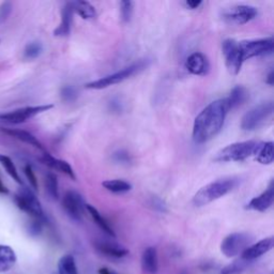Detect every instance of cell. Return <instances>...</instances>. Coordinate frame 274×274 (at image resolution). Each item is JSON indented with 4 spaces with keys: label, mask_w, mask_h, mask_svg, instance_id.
I'll return each instance as SVG.
<instances>
[{
    "label": "cell",
    "mask_w": 274,
    "mask_h": 274,
    "mask_svg": "<svg viewBox=\"0 0 274 274\" xmlns=\"http://www.w3.org/2000/svg\"><path fill=\"white\" fill-rule=\"evenodd\" d=\"M60 96L65 102H73L77 98V91L74 87L65 86L60 91Z\"/></svg>",
    "instance_id": "obj_33"
},
{
    "label": "cell",
    "mask_w": 274,
    "mask_h": 274,
    "mask_svg": "<svg viewBox=\"0 0 274 274\" xmlns=\"http://www.w3.org/2000/svg\"><path fill=\"white\" fill-rule=\"evenodd\" d=\"M99 274H113V270L108 269L106 267H103V268L99 269Z\"/></svg>",
    "instance_id": "obj_40"
},
{
    "label": "cell",
    "mask_w": 274,
    "mask_h": 274,
    "mask_svg": "<svg viewBox=\"0 0 274 274\" xmlns=\"http://www.w3.org/2000/svg\"><path fill=\"white\" fill-rule=\"evenodd\" d=\"M102 186L109 192H112V193L115 194H122V193H126V192H129L132 190V186L129 184V182H126L124 180H120V179H114V180H106L104 181Z\"/></svg>",
    "instance_id": "obj_26"
},
{
    "label": "cell",
    "mask_w": 274,
    "mask_h": 274,
    "mask_svg": "<svg viewBox=\"0 0 274 274\" xmlns=\"http://www.w3.org/2000/svg\"><path fill=\"white\" fill-rule=\"evenodd\" d=\"M24 170H25V175H26L27 179L29 180L31 187L34 190H38V180H36V177L34 175V171H33L32 167L30 165H26Z\"/></svg>",
    "instance_id": "obj_34"
},
{
    "label": "cell",
    "mask_w": 274,
    "mask_h": 274,
    "mask_svg": "<svg viewBox=\"0 0 274 274\" xmlns=\"http://www.w3.org/2000/svg\"><path fill=\"white\" fill-rule=\"evenodd\" d=\"M240 50L244 61L260 56H267L271 55L274 50V40L272 36L258 40H249L239 42Z\"/></svg>",
    "instance_id": "obj_8"
},
{
    "label": "cell",
    "mask_w": 274,
    "mask_h": 274,
    "mask_svg": "<svg viewBox=\"0 0 274 274\" xmlns=\"http://www.w3.org/2000/svg\"><path fill=\"white\" fill-rule=\"evenodd\" d=\"M0 164H2L4 168L6 169V171L9 173V175H10V177L13 180H15L17 182V184H20V185L23 184V181H22L20 175H18V171L14 165V163L10 158L7 157V155H5V154H0Z\"/></svg>",
    "instance_id": "obj_28"
},
{
    "label": "cell",
    "mask_w": 274,
    "mask_h": 274,
    "mask_svg": "<svg viewBox=\"0 0 274 274\" xmlns=\"http://www.w3.org/2000/svg\"><path fill=\"white\" fill-rule=\"evenodd\" d=\"M53 274H58V273H57V272H54V273H53Z\"/></svg>",
    "instance_id": "obj_43"
},
{
    "label": "cell",
    "mask_w": 274,
    "mask_h": 274,
    "mask_svg": "<svg viewBox=\"0 0 274 274\" xmlns=\"http://www.w3.org/2000/svg\"><path fill=\"white\" fill-rule=\"evenodd\" d=\"M73 6L72 3H68L62 10V18L61 24L54 31L56 36H68L71 32V27L73 22Z\"/></svg>",
    "instance_id": "obj_19"
},
{
    "label": "cell",
    "mask_w": 274,
    "mask_h": 274,
    "mask_svg": "<svg viewBox=\"0 0 274 274\" xmlns=\"http://www.w3.org/2000/svg\"><path fill=\"white\" fill-rule=\"evenodd\" d=\"M53 107H54L53 104H48L18 108L13 112L0 115V122H5L9 124H20L30 120L31 118L38 116L39 114L50 111Z\"/></svg>",
    "instance_id": "obj_9"
},
{
    "label": "cell",
    "mask_w": 274,
    "mask_h": 274,
    "mask_svg": "<svg viewBox=\"0 0 274 274\" xmlns=\"http://www.w3.org/2000/svg\"><path fill=\"white\" fill-rule=\"evenodd\" d=\"M273 200H274V187L273 181H271L267 190L262 192L259 196L254 197L251 202L246 205L245 208L248 210H253V211L264 212L272 206Z\"/></svg>",
    "instance_id": "obj_15"
},
{
    "label": "cell",
    "mask_w": 274,
    "mask_h": 274,
    "mask_svg": "<svg viewBox=\"0 0 274 274\" xmlns=\"http://www.w3.org/2000/svg\"><path fill=\"white\" fill-rule=\"evenodd\" d=\"M274 246V239L273 237L269 238H264L256 243L250 245L248 249H245L241 254V259L251 262L255 259H258L259 257L263 256L264 254L270 252Z\"/></svg>",
    "instance_id": "obj_13"
},
{
    "label": "cell",
    "mask_w": 274,
    "mask_h": 274,
    "mask_svg": "<svg viewBox=\"0 0 274 274\" xmlns=\"http://www.w3.org/2000/svg\"><path fill=\"white\" fill-rule=\"evenodd\" d=\"M257 14L258 11L255 7L240 5L228 9V10L224 12L223 16L228 23L235 25H243L254 20V18L257 16Z\"/></svg>",
    "instance_id": "obj_11"
},
{
    "label": "cell",
    "mask_w": 274,
    "mask_h": 274,
    "mask_svg": "<svg viewBox=\"0 0 274 274\" xmlns=\"http://www.w3.org/2000/svg\"><path fill=\"white\" fill-rule=\"evenodd\" d=\"M203 2L202 0H189V2L186 3V6L192 10H195V9H198L200 6H202Z\"/></svg>",
    "instance_id": "obj_38"
},
{
    "label": "cell",
    "mask_w": 274,
    "mask_h": 274,
    "mask_svg": "<svg viewBox=\"0 0 274 274\" xmlns=\"http://www.w3.org/2000/svg\"><path fill=\"white\" fill-rule=\"evenodd\" d=\"M4 133L10 135L14 139L21 141L23 143L28 144L30 146H33L36 149H39L41 151H44V147L42 146V144L36 140V137H34L31 133L27 132V131H23V130H16V129H4L3 130Z\"/></svg>",
    "instance_id": "obj_20"
},
{
    "label": "cell",
    "mask_w": 274,
    "mask_h": 274,
    "mask_svg": "<svg viewBox=\"0 0 274 274\" xmlns=\"http://www.w3.org/2000/svg\"><path fill=\"white\" fill-rule=\"evenodd\" d=\"M266 81H267V84H268V85H270V86L273 85V83H274V72H273V71H271V72L269 73L268 76H267Z\"/></svg>",
    "instance_id": "obj_39"
},
{
    "label": "cell",
    "mask_w": 274,
    "mask_h": 274,
    "mask_svg": "<svg viewBox=\"0 0 274 274\" xmlns=\"http://www.w3.org/2000/svg\"><path fill=\"white\" fill-rule=\"evenodd\" d=\"M58 274H78L77 266L72 255H65L58 261Z\"/></svg>",
    "instance_id": "obj_27"
},
{
    "label": "cell",
    "mask_w": 274,
    "mask_h": 274,
    "mask_svg": "<svg viewBox=\"0 0 274 274\" xmlns=\"http://www.w3.org/2000/svg\"><path fill=\"white\" fill-rule=\"evenodd\" d=\"M41 162L43 164H45L47 166H49V167H51V168H53L55 170H58V171H60L62 173H65V175H67L72 180L76 179L74 170H73L72 166L66 161L54 158L49 153H44L43 157L41 158Z\"/></svg>",
    "instance_id": "obj_17"
},
{
    "label": "cell",
    "mask_w": 274,
    "mask_h": 274,
    "mask_svg": "<svg viewBox=\"0 0 274 274\" xmlns=\"http://www.w3.org/2000/svg\"><path fill=\"white\" fill-rule=\"evenodd\" d=\"M248 98H249V93H248V90H246V88H244L243 86H236L231 91L228 98H225V99L231 111V109H234L236 107L240 106L241 104H243Z\"/></svg>",
    "instance_id": "obj_22"
},
{
    "label": "cell",
    "mask_w": 274,
    "mask_h": 274,
    "mask_svg": "<svg viewBox=\"0 0 274 274\" xmlns=\"http://www.w3.org/2000/svg\"><path fill=\"white\" fill-rule=\"evenodd\" d=\"M11 11H12L11 3H4L0 6V24L7 21V18L10 15Z\"/></svg>",
    "instance_id": "obj_35"
},
{
    "label": "cell",
    "mask_w": 274,
    "mask_h": 274,
    "mask_svg": "<svg viewBox=\"0 0 274 274\" xmlns=\"http://www.w3.org/2000/svg\"><path fill=\"white\" fill-rule=\"evenodd\" d=\"M14 202L22 211L32 216L34 220L43 221L45 218L40 202L29 189L23 188L18 190L14 197Z\"/></svg>",
    "instance_id": "obj_6"
},
{
    "label": "cell",
    "mask_w": 274,
    "mask_h": 274,
    "mask_svg": "<svg viewBox=\"0 0 274 274\" xmlns=\"http://www.w3.org/2000/svg\"><path fill=\"white\" fill-rule=\"evenodd\" d=\"M45 188L49 195L53 199H58L59 197V191H58V180L57 177L52 172H49L47 177H45Z\"/></svg>",
    "instance_id": "obj_29"
},
{
    "label": "cell",
    "mask_w": 274,
    "mask_h": 274,
    "mask_svg": "<svg viewBox=\"0 0 274 274\" xmlns=\"http://www.w3.org/2000/svg\"><path fill=\"white\" fill-rule=\"evenodd\" d=\"M222 51L228 71L232 75H237L244 62L239 42L234 39H227L222 44Z\"/></svg>",
    "instance_id": "obj_10"
},
{
    "label": "cell",
    "mask_w": 274,
    "mask_h": 274,
    "mask_svg": "<svg viewBox=\"0 0 274 274\" xmlns=\"http://www.w3.org/2000/svg\"><path fill=\"white\" fill-rule=\"evenodd\" d=\"M152 205H153V207H154L155 209L160 210V211H162V212H165V211H166V206H165V204H164L161 199H159V198H157V197H154V198H153Z\"/></svg>",
    "instance_id": "obj_36"
},
{
    "label": "cell",
    "mask_w": 274,
    "mask_h": 274,
    "mask_svg": "<svg viewBox=\"0 0 274 274\" xmlns=\"http://www.w3.org/2000/svg\"><path fill=\"white\" fill-rule=\"evenodd\" d=\"M182 274H186V273H182Z\"/></svg>",
    "instance_id": "obj_44"
},
{
    "label": "cell",
    "mask_w": 274,
    "mask_h": 274,
    "mask_svg": "<svg viewBox=\"0 0 274 274\" xmlns=\"http://www.w3.org/2000/svg\"><path fill=\"white\" fill-rule=\"evenodd\" d=\"M115 160L117 162H121V163H126L129 162V155H127V153L123 152V151H120L118 153H115Z\"/></svg>",
    "instance_id": "obj_37"
},
{
    "label": "cell",
    "mask_w": 274,
    "mask_h": 274,
    "mask_svg": "<svg viewBox=\"0 0 274 274\" xmlns=\"http://www.w3.org/2000/svg\"><path fill=\"white\" fill-rule=\"evenodd\" d=\"M253 238L245 233H234L228 235L221 243V252L224 256L233 258L242 254L245 249H248Z\"/></svg>",
    "instance_id": "obj_7"
},
{
    "label": "cell",
    "mask_w": 274,
    "mask_h": 274,
    "mask_svg": "<svg viewBox=\"0 0 274 274\" xmlns=\"http://www.w3.org/2000/svg\"><path fill=\"white\" fill-rule=\"evenodd\" d=\"M73 11L76 12L84 20H94L97 16L95 7L88 2H75L72 3Z\"/></svg>",
    "instance_id": "obj_24"
},
{
    "label": "cell",
    "mask_w": 274,
    "mask_h": 274,
    "mask_svg": "<svg viewBox=\"0 0 274 274\" xmlns=\"http://www.w3.org/2000/svg\"><path fill=\"white\" fill-rule=\"evenodd\" d=\"M86 204L81 195L75 191H69L63 196L62 199V207L65 211L68 213L70 217L75 221H80L83 217V213L85 210Z\"/></svg>",
    "instance_id": "obj_12"
},
{
    "label": "cell",
    "mask_w": 274,
    "mask_h": 274,
    "mask_svg": "<svg viewBox=\"0 0 274 274\" xmlns=\"http://www.w3.org/2000/svg\"><path fill=\"white\" fill-rule=\"evenodd\" d=\"M97 251H99L101 254L105 255L107 257L111 258H116V259H120L129 255V250L123 248L122 245L114 243V242H109V241H98L95 244Z\"/></svg>",
    "instance_id": "obj_16"
},
{
    "label": "cell",
    "mask_w": 274,
    "mask_h": 274,
    "mask_svg": "<svg viewBox=\"0 0 274 274\" xmlns=\"http://www.w3.org/2000/svg\"><path fill=\"white\" fill-rule=\"evenodd\" d=\"M274 144L272 142L262 143L260 149L256 154V161L263 165H269L274 160Z\"/></svg>",
    "instance_id": "obj_25"
},
{
    "label": "cell",
    "mask_w": 274,
    "mask_h": 274,
    "mask_svg": "<svg viewBox=\"0 0 274 274\" xmlns=\"http://www.w3.org/2000/svg\"><path fill=\"white\" fill-rule=\"evenodd\" d=\"M186 68L191 74L204 76L209 72L210 63L206 55L202 53H193L188 57Z\"/></svg>",
    "instance_id": "obj_14"
},
{
    "label": "cell",
    "mask_w": 274,
    "mask_h": 274,
    "mask_svg": "<svg viewBox=\"0 0 274 274\" xmlns=\"http://www.w3.org/2000/svg\"><path fill=\"white\" fill-rule=\"evenodd\" d=\"M85 209L87 210L88 213L90 214V216L94 220V222L99 226L100 230L103 231L108 236H112V237L116 236V234H115V232L113 230V227L109 225V223L105 220V217L102 216V214L98 211V209H96L94 206H91V205H86Z\"/></svg>",
    "instance_id": "obj_23"
},
{
    "label": "cell",
    "mask_w": 274,
    "mask_h": 274,
    "mask_svg": "<svg viewBox=\"0 0 274 274\" xmlns=\"http://www.w3.org/2000/svg\"><path fill=\"white\" fill-rule=\"evenodd\" d=\"M262 143L259 141H245L228 145L215 155L216 162H240L256 155Z\"/></svg>",
    "instance_id": "obj_2"
},
{
    "label": "cell",
    "mask_w": 274,
    "mask_h": 274,
    "mask_svg": "<svg viewBox=\"0 0 274 274\" xmlns=\"http://www.w3.org/2000/svg\"><path fill=\"white\" fill-rule=\"evenodd\" d=\"M142 268L147 274H157L159 270L158 251L153 246L146 249L142 255Z\"/></svg>",
    "instance_id": "obj_18"
},
{
    "label": "cell",
    "mask_w": 274,
    "mask_h": 274,
    "mask_svg": "<svg viewBox=\"0 0 274 274\" xmlns=\"http://www.w3.org/2000/svg\"><path fill=\"white\" fill-rule=\"evenodd\" d=\"M149 63H150L149 59L140 60V61L133 63V65H131L129 67H126L120 71L114 73V74L107 75L103 78H100L98 80L88 83L86 85V88L94 89V90H101V89H105V88H108L111 86H114L116 84L122 83V81L134 76L135 74H139L140 72H142L143 70H145L149 66Z\"/></svg>",
    "instance_id": "obj_4"
},
{
    "label": "cell",
    "mask_w": 274,
    "mask_h": 274,
    "mask_svg": "<svg viewBox=\"0 0 274 274\" xmlns=\"http://www.w3.org/2000/svg\"><path fill=\"white\" fill-rule=\"evenodd\" d=\"M16 262V255L12 248L0 244V272H7L13 268Z\"/></svg>",
    "instance_id": "obj_21"
},
{
    "label": "cell",
    "mask_w": 274,
    "mask_h": 274,
    "mask_svg": "<svg viewBox=\"0 0 274 274\" xmlns=\"http://www.w3.org/2000/svg\"><path fill=\"white\" fill-rule=\"evenodd\" d=\"M248 261L243 259L236 260L230 264L225 266L221 271L220 274H242L245 271V268L248 267Z\"/></svg>",
    "instance_id": "obj_30"
},
{
    "label": "cell",
    "mask_w": 274,
    "mask_h": 274,
    "mask_svg": "<svg viewBox=\"0 0 274 274\" xmlns=\"http://www.w3.org/2000/svg\"><path fill=\"white\" fill-rule=\"evenodd\" d=\"M133 6L134 4L132 2H121L120 3V13L121 18L124 23L130 22L132 14H133Z\"/></svg>",
    "instance_id": "obj_32"
},
{
    "label": "cell",
    "mask_w": 274,
    "mask_h": 274,
    "mask_svg": "<svg viewBox=\"0 0 274 274\" xmlns=\"http://www.w3.org/2000/svg\"><path fill=\"white\" fill-rule=\"evenodd\" d=\"M230 112L226 99H220L206 106L195 118L193 140L196 144L211 141L223 129L226 116Z\"/></svg>",
    "instance_id": "obj_1"
},
{
    "label": "cell",
    "mask_w": 274,
    "mask_h": 274,
    "mask_svg": "<svg viewBox=\"0 0 274 274\" xmlns=\"http://www.w3.org/2000/svg\"><path fill=\"white\" fill-rule=\"evenodd\" d=\"M8 189L4 186V184H3V181H2V179H0V193H2V194H7L8 193Z\"/></svg>",
    "instance_id": "obj_41"
},
{
    "label": "cell",
    "mask_w": 274,
    "mask_h": 274,
    "mask_svg": "<svg viewBox=\"0 0 274 274\" xmlns=\"http://www.w3.org/2000/svg\"><path fill=\"white\" fill-rule=\"evenodd\" d=\"M237 184L238 181L233 178L211 182L197 192L193 198V203L197 207L207 206L230 193L237 187Z\"/></svg>",
    "instance_id": "obj_3"
},
{
    "label": "cell",
    "mask_w": 274,
    "mask_h": 274,
    "mask_svg": "<svg viewBox=\"0 0 274 274\" xmlns=\"http://www.w3.org/2000/svg\"><path fill=\"white\" fill-rule=\"evenodd\" d=\"M274 104L272 101L261 103L253 107L246 113L241 120V129L244 131H254L266 121L273 114Z\"/></svg>",
    "instance_id": "obj_5"
},
{
    "label": "cell",
    "mask_w": 274,
    "mask_h": 274,
    "mask_svg": "<svg viewBox=\"0 0 274 274\" xmlns=\"http://www.w3.org/2000/svg\"><path fill=\"white\" fill-rule=\"evenodd\" d=\"M113 274H119V273H117V272H115V271H113Z\"/></svg>",
    "instance_id": "obj_42"
},
{
    "label": "cell",
    "mask_w": 274,
    "mask_h": 274,
    "mask_svg": "<svg viewBox=\"0 0 274 274\" xmlns=\"http://www.w3.org/2000/svg\"><path fill=\"white\" fill-rule=\"evenodd\" d=\"M42 51H43V48L40 42H31L25 48L24 57L27 60L36 59L42 54Z\"/></svg>",
    "instance_id": "obj_31"
}]
</instances>
